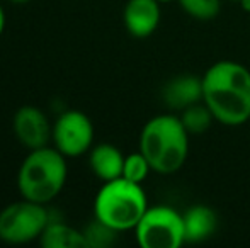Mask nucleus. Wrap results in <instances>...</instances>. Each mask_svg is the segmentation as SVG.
Segmentation results:
<instances>
[{"label":"nucleus","mask_w":250,"mask_h":248,"mask_svg":"<svg viewBox=\"0 0 250 248\" xmlns=\"http://www.w3.org/2000/svg\"><path fill=\"white\" fill-rule=\"evenodd\" d=\"M203 104L223 126H242L250 119V70L233 60H220L201 76Z\"/></svg>","instance_id":"f257e3e1"},{"label":"nucleus","mask_w":250,"mask_h":248,"mask_svg":"<svg viewBox=\"0 0 250 248\" xmlns=\"http://www.w3.org/2000/svg\"><path fill=\"white\" fill-rule=\"evenodd\" d=\"M189 136L181 116L175 114H158L146 121L140 133V152L146 156L151 172H179L189 155Z\"/></svg>","instance_id":"f03ea898"},{"label":"nucleus","mask_w":250,"mask_h":248,"mask_svg":"<svg viewBox=\"0 0 250 248\" xmlns=\"http://www.w3.org/2000/svg\"><path fill=\"white\" fill-rule=\"evenodd\" d=\"M66 175V156L55 146L29 150L17 172V189L22 199L48 204L63 191Z\"/></svg>","instance_id":"7ed1b4c3"},{"label":"nucleus","mask_w":250,"mask_h":248,"mask_svg":"<svg viewBox=\"0 0 250 248\" xmlns=\"http://www.w3.org/2000/svg\"><path fill=\"white\" fill-rule=\"evenodd\" d=\"M148 208V199L142 184L125 177L102 182L94 199V218L118 233L135 229Z\"/></svg>","instance_id":"20e7f679"},{"label":"nucleus","mask_w":250,"mask_h":248,"mask_svg":"<svg viewBox=\"0 0 250 248\" xmlns=\"http://www.w3.org/2000/svg\"><path fill=\"white\" fill-rule=\"evenodd\" d=\"M133 231L142 248H179L186 243L184 216L167 204L148 206Z\"/></svg>","instance_id":"39448f33"},{"label":"nucleus","mask_w":250,"mask_h":248,"mask_svg":"<svg viewBox=\"0 0 250 248\" xmlns=\"http://www.w3.org/2000/svg\"><path fill=\"white\" fill-rule=\"evenodd\" d=\"M50 223V212L44 204L22 199L0 211V240L9 245H24L40 240Z\"/></svg>","instance_id":"423d86ee"},{"label":"nucleus","mask_w":250,"mask_h":248,"mask_svg":"<svg viewBox=\"0 0 250 248\" xmlns=\"http://www.w3.org/2000/svg\"><path fill=\"white\" fill-rule=\"evenodd\" d=\"M55 148L66 158H77L90 152L94 143V124L82 111L70 109L58 116L51 129Z\"/></svg>","instance_id":"0eeeda50"},{"label":"nucleus","mask_w":250,"mask_h":248,"mask_svg":"<svg viewBox=\"0 0 250 248\" xmlns=\"http://www.w3.org/2000/svg\"><path fill=\"white\" fill-rule=\"evenodd\" d=\"M14 134L17 141L27 150H36L48 146L51 139L53 126L46 114L34 106H22L14 114Z\"/></svg>","instance_id":"6e6552de"},{"label":"nucleus","mask_w":250,"mask_h":248,"mask_svg":"<svg viewBox=\"0 0 250 248\" xmlns=\"http://www.w3.org/2000/svg\"><path fill=\"white\" fill-rule=\"evenodd\" d=\"M162 10L158 0H128L123 10L125 27L135 38H148L160 24Z\"/></svg>","instance_id":"1a4fd4ad"},{"label":"nucleus","mask_w":250,"mask_h":248,"mask_svg":"<svg viewBox=\"0 0 250 248\" xmlns=\"http://www.w3.org/2000/svg\"><path fill=\"white\" fill-rule=\"evenodd\" d=\"M164 102L170 109L182 111L192 104L203 102V82L201 76L179 75L165 83L162 90Z\"/></svg>","instance_id":"9d476101"},{"label":"nucleus","mask_w":250,"mask_h":248,"mask_svg":"<svg viewBox=\"0 0 250 248\" xmlns=\"http://www.w3.org/2000/svg\"><path fill=\"white\" fill-rule=\"evenodd\" d=\"M184 216V233L186 243H201L216 233L218 229V216L211 208L204 204L191 206Z\"/></svg>","instance_id":"9b49d317"},{"label":"nucleus","mask_w":250,"mask_h":248,"mask_svg":"<svg viewBox=\"0 0 250 248\" xmlns=\"http://www.w3.org/2000/svg\"><path fill=\"white\" fill-rule=\"evenodd\" d=\"M89 165L92 173L102 182L114 180L123 175V165H125V155L119 148L109 143H101L90 148L89 152Z\"/></svg>","instance_id":"f8f14e48"},{"label":"nucleus","mask_w":250,"mask_h":248,"mask_svg":"<svg viewBox=\"0 0 250 248\" xmlns=\"http://www.w3.org/2000/svg\"><path fill=\"white\" fill-rule=\"evenodd\" d=\"M40 243L43 248H89L83 231L51 219L41 233Z\"/></svg>","instance_id":"ddd939ff"},{"label":"nucleus","mask_w":250,"mask_h":248,"mask_svg":"<svg viewBox=\"0 0 250 248\" xmlns=\"http://www.w3.org/2000/svg\"><path fill=\"white\" fill-rule=\"evenodd\" d=\"M181 119L184 123L186 129L189 131V134H203L211 128V123L214 121V117L203 102H198L182 109Z\"/></svg>","instance_id":"4468645a"},{"label":"nucleus","mask_w":250,"mask_h":248,"mask_svg":"<svg viewBox=\"0 0 250 248\" xmlns=\"http://www.w3.org/2000/svg\"><path fill=\"white\" fill-rule=\"evenodd\" d=\"M181 9L196 20H213L221 12L223 0H177Z\"/></svg>","instance_id":"2eb2a0df"},{"label":"nucleus","mask_w":250,"mask_h":248,"mask_svg":"<svg viewBox=\"0 0 250 248\" xmlns=\"http://www.w3.org/2000/svg\"><path fill=\"white\" fill-rule=\"evenodd\" d=\"M151 167L146 160V156L142 152L129 153L125 156V165H123V175L125 179L131 180L136 184H143L146 180V177L150 175Z\"/></svg>","instance_id":"dca6fc26"},{"label":"nucleus","mask_w":250,"mask_h":248,"mask_svg":"<svg viewBox=\"0 0 250 248\" xmlns=\"http://www.w3.org/2000/svg\"><path fill=\"white\" fill-rule=\"evenodd\" d=\"M83 235H85V240H87V247L105 248L114 243L116 236H118V231L109 228L107 225H104L99 219L94 218V221L83 229Z\"/></svg>","instance_id":"f3484780"},{"label":"nucleus","mask_w":250,"mask_h":248,"mask_svg":"<svg viewBox=\"0 0 250 248\" xmlns=\"http://www.w3.org/2000/svg\"><path fill=\"white\" fill-rule=\"evenodd\" d=\"M3 29H5V10L0 5V38H2V34H3Z\"/></svg>","instance_id":"a211bd4d"},{"label":"nucleus","mask_w":250,"mask_h":248,"mask_svg":"<svg viewBox=\"0 0 250 248\" xmlns=\"http://www.w3.org/2000/svg\"><path fill=\"white\" fill-rule=\"evenodd\" d=\"M9 2H14V3H27L31 0H9Z\"/></svg>","instance_id":"6ab92c4d"},{"label":"nucleus","mask_w":250,"mask_h":248,"mask_svg":"<svg viewBox=\"0 0 250 248\" xmlns=\"http://www.w3.org/2000/svg\"><path fill=\"white\" fill-rule=\"evenodd\" d=\"M160 3H168V2H177V0H158Z\"/></svg>","instance_id":"aec40b11"},{"label":"nucleus","mask_w":250,"mask_h":248,"mask_svg":"<svg viewBox=\"0 0 250 248\" xmlns=\"http://www.w3.org/2000/svg\"><path fill=\"white\" fill-rule=\"evenodd\" d=\"M228 2H238V3H240L242 0H228Z\"/></svg>","instance_id":"412c9836"}]
</instances>
